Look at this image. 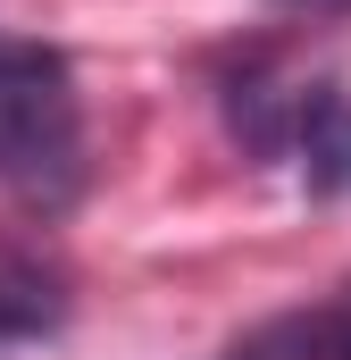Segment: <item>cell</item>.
<instances>
[{
  "instance_id": "obj_2",
  "label": "cell",
  "mask_w": 351,
  "mask_h": 360,
  "mask_svg": "<svg viewBox=\"0 0 351 360\" xmlns=\"http://www.w3.org/2000/svg\"><path fill=\"white\" fill-rule=\"evenodd\" d=\"M218 360H335V319H326V302L318 310H284V319L251 327L243 344H226Z\"/></svg>"
},
{
  "instance_id": "obj_5",
  "label": "cell",
  "mask_w": 351,
  "mask_h": 360,
  "mask_svg": "<svg viewBox=\"0 0 351 360\" xmlns=\"http://www.w3.org/2000/svg\"><path fill=\"white\" fill-rule=\"evenodd\" d=\"M326 319H335V360H351V293H343V302H326Z\"/></svg>"
},
{
  "instance_id": "obj_3",
  "label": "cell",
  "mask_w": 351,
  "mask_h": 360,
  "mask_svg": "<svg viewBox=\"0 0 351 360\" xmlns=\"http://www.w3.org/2000/svg\"><path fill=\"white\" fill-rule=\"evenodd\" d=\"M59 310H67L59 276L34 269V260H17V252H0V335H42Z\"/></svg>"
},
{
  "instance_id": "obj_6",
  "label": "cell",
  "mask_w": 351,
  "mask_h": 360,
  "mask_svg": "<svg viewBox=\"0 0 351 360\" xmlns=\"http://www.w3.org/2000/svg\"><path fill=\"white\" fill-rule=\"evenodd\" d=\"M301 8H351V0H301Z\"/></svg>"
},
{
  "instance_id": "obj_4",
  "label": "cell",
  "mask_w": 351,
  "mask_h": 360,
  "mask_svg": "<svg viewBox=\"0 0 351 360\" xmlns=\"http://www.w3.org/2000/svg\"><path fill=\"white\" fill-rule=\"evenodd\" d=\"M301 168H310V193H343L351 184V101H326V117L301 143Z\"/></svg>"
},
{
  "instance_id": "obj_1",
  "label": "cell",
  "mask_w": 351,
  "mask_h": 360,
  "mask_svg": "<svg viewBox=\"0 0 351 360\" xmlns=\"http://www.w3.org/2000/svg\"><path fill=\"white\" fill-rule=\"evenodd\" d=\"M76 168V84L42 42H0V176L42 193V176Z\"/></svg>"
}]
</instances>
